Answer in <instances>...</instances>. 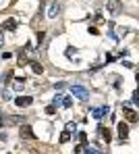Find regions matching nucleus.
Listing matches in <instances>:
<instances>
[{"label":"nucleus","instance_id":"nucleus-14","mask_svg":"<svg viewBox=\"0 0 139 154\" xmlns=\"http://www.w3.org/2000/svg\"><path fill=\"white\" fill-rule=\"evenodd\" d=\"M69 140H71V131H69V129H64V131L60 133V144H67Z\"/></svg>","mask_w":139,"mask_h":154},{"label":"nucleus","instance_id":"nucleus-24","mask_svg":"<svg viewBox=\"0 0 139 154\" xmlns=\"http://www.w3.org/2000/svg\"><path fill=\"white\" fill-rule=\"evenodd\" d=\"M2 98H4V100H10V94H8V92L4 90V92H2Z\"/></svg>","mask_w":139,"mask_h":154},{"label":"nucleus","instance_id":"nucleus-11","mask_svg":"<svg viewBox=\"0 0 139 154\" xmlns=\"http://www.w3.org/2000/svg\"><path fill=\"white\" fill-rule=\"evenodd\" d=\"M98 131H100V135L104 137V142H106V144H108V142L112 140V133H110V129H106V127H100Z\"/></svg>","mask_w":139,"mask_h":154},{"label":"nucleus","instance_id":"nucleus-15","mask_svg":"<svg viewBox=\"0 0 139 154\" xmlns=\"http://www.w3.org/2000/svg\"><path fill=\"white\" fill-rule=\"evenodd\" d=\"M23 65H27V56H25V52L21 50L19 52V67H23Z\"/></svg>","mask_w":139,"mask_h":154},{"label":"nucleus","instance_id":"nucleus-2","mask_svg":"<svg viewBox=\"0 0 139 154\" xmlns=\"http://www.w3.org/2000/svg\"><path fill=\"white\" fill-rule=\"evenodd\" d=\"M71 94L77 96V98H81V100H87L89 98V92L85 90L83 85H71Z\"/></svg>","mask_w":139,"mask_h":154},{"label":"nucleus","instance_id":"nucleus-5","mask_svg":"<svg viewBox=\"0 0 139 154\" xmlns=\"http://www.w3.org/2000/svg\"><path fill=\"white\" fill-rule=\"evenodd\" d=\"M123 115H125V121H127V123H137V121H139L137 112H135L133 108H129V106L123 108Z\"/></svg>","mask_w":139,"mask_h":154},{"label":"nucleus","instance_id":"nucleus-16","mask_svg":"<svg viewBox=\"0 0 139 154\" xmlns=\"http://www.w3.org/2000/svg\"><path fill=\"white\" fill-rule=\"evenodd\" d=\"M77 140H79V144H87V133H85V131H79Z\"/></svg>","mask_w":139,"mask_h":154},{"label":"nucleus","instance_id":"nucleus-19","mask_svg":"<svg viewBox=\"0 0 139 154\" xmlns=\"http://www.w3.org/2000/svg\"><path fill=\"white\" fill-rule=\"evenodd\" d=\"M89 33H91V35H100V31H98V27H89Z\"/></svg>","mask_w":139,"mask_h":154},{"label":"nucleus","instance_id":"nucleus-4","mask_svg":"<svg viewBox=\"0 0 139 154\" xmlns=\"http://www.w3.org/2000/svg\"><path fill=\"white\" fill-rule=\"evenodd\" d=\"M19 135H21V140H35V133H33V129L29 127V125H25V123H21Z\"/></svg>","mask_w":139,"mask_h":154},{"label":"nucleus","instance_id":"nucleus-23","mask_svg":"<svg viewBox=\"0 0 139 154\" xmlns=\"http://www.w3.org/2000/svg\"><path fill=\"white\" fill-rule=\"evenodd\" d=\"M62 98H64V96H60V94H58V96L54 98V104H60V102H62Z\"/></svg>","mask_w":139,"mask_h":154},{"label":"nucleus","instance_id":"nucleus-18","mask_svg":"<svg viewBox=\"0 0 139 154\" xmlns=\"http://www.w3.org/2000/svg\"><path fill=\"white\" fill-rule=\"evenodd\" d=\"M56 112V104H50L48 108H46V115H54Z\"/></svg>","mask_w":139,"mask_h":154},{"label":"nucleus","instance_id":"nucleus-21","mask_svg":"<svg viewBox=\"0 0 139 154\" xmlns=\"http://www.w3.org/2000/svg\"><path fill=\"white\" fill-rule=\"evenodd\" d=\"M64 129H69V131L73 133V131H75V123H67V127H64Z\"/></svg>","mask_w":139,"mask_h":154},{"label":"nucleus","instance_id":"nucleus-25","mask_svg":"<svg viewBox=\"0 0 139 154\" xmlns=\"http://www.w3.org/2000/svg\"><path fill=\"white\" fill-rule=\"evenodd\" d=\"M4 46V35H2V31H0V48Z\"/></svg>","mask_w":139,"mask_h":154},{"label":"nucleus","instance_id":"nucleus-10","mask_svg":"<svg viewBox=\"0 0 139 154\" xmlns=\"http://www.w3.org/2000/svg\"><path fill=\"white\" fill-rule=\"evenodd\" d=\"M29 65H31V71H33V73H37V75H42V73H44V65H42V63H37V60H31Z\"/></svg>","mask_w":139,"mask_h":154},{"label":"nucleus","instance_id":"nucleus-3","mask_svg":"<svg viewBox=\"0 0 139 154\" xmlns=\"http://www.w3.org/2000/svg\"><path fill=\"white\" fill-rule=\"evenodd\" d=\"M108 13H110L112 17H116V15L123 13V4H120V0H108Z\"/></svg>","mask_w":139,"mask_h":154},{"label":"nucleus","instance_id":"nucleus-7","mask_svg":"<svg viewBox=\"0 0 139 154\" xmlns=\"http://www.w3.org/2000/svg\"><path fill=\"white\" fill-rule=\"evenodd\" d=\"M15 104L19 106V108H27L33 104V98L31 96H19V98H15Z\"/></svg>","mask_w":139,"mask_h":154},{"label":"nucleus","instance_id":"nucleus-22","mask_svg":"<svg viewBox=\"0 0 139 154\" xmlns=\"http://www.w3.org/2000/svg\"><path fill=\"white\" fill-rule=\"evenodd\" d=\"M10 77H13V71H6V75H4V81L8 83V79H10Z\"/></svg>","mask_w":139,"mask_h":154},{"label":"nucleus","instance_id":"nucleus-1","mask_svg":"<svg viewBox=\"0 0 139 154\" xmlns=\"http://www.w3.org/2000/svg\"><path fill=\"white\" fill-rule=\"evenodd\" d=\"M25 123V117H0V127L2 125H21Z\"/></svg>","mask_w":139,"mask_h":154},{"label":"nucleus","instance_id":"nucleus-26","mask_svg":"<svg viewBox=\"0 0 139 154\" xmlns=\"http://www.w3.org/2000/svg\"><path fill=\"white\" fill-rule=\"evenodd\" d=\"M135 79H137V85H139V71H137V75H135Z\"/></svg>","mask_w":139,"mask_h":154},{"label":"nucleus","instance_id":"nucleus-20","mask_svg":"<svg viewBox=\"0 0 139 154\" xmlns=\"http://www.w3.org/2000/svg\"><path fill=\"white\" fill-rule=\"evenodd\" d=\"M44 42V31H37V44Z\"/></svg>","mask_w":139,"mask_h":154},{"label":"nucleus","instance_id":"nucleus-12","mask_svg":"<svg viewBox=\"0 0 139 154\" xmlns=\"http://www.w3.org/2000/svg\"><path fill=\"white\" fill-rule=\"evenodd\" d=\"M104 115H108V106H102V108H93V117H96V119H102Z\"/></svg>","mask_w":139,"mask_h":154},{"label":"nucleus","instance_id":"nucleus-8","mask_svg":"<svg viewBox=\"0 0 139 154\" xmlns=\"http://www.w3.org/2000/svg\"><path fill=\"white\" fill-rule=\"evenodd\" d=\"M58 13H60V4H58V2H52L50 8H48V17H50V19H56Z\"/></svg>","mask_w":139,"mask_h":154},{"label":"nucleus","instance_id":"nucleus-6","mask_svg":"<svg viewBox=\"0 0 139 154\" xmlns=\"http://www.w3.org/2000/svg\"><path fill=\"white\" fill-rule=\"evenodd\" d=\"M116 133H118V140L120 142H125L127 137H129V127H127V123H118V127H116Z\"/></svg>","mask_w":139,"mask_h":154},{"label":"nucleus","instance_id":"nucleus-9","mask_svg":"<svg viewBox=\"0 0 139 154\" xmlns=\"http://www.w3.org/2000/svg\"><path fill=\"white\" fill-rule=\"evenodd\" d=\"M23 88H25V77H17L13 81V90L15 92H23Z\"/></svg>","mask_w":139,"mask_h":154},{"label":"nucleus","instance_id":"nucleus-13","mask_svg":"<svg viewBox=\"0 0 139 154\" xmlns=\"http://www.w3.org/2000/svg\"><path fill=\"white\" fill-rule=\"evenodd\" d=\"M4 29H8V31H15V29H17V21H15V19H8V21L4 23Z\"/></svg>","mask_w":139,"mask_h":154},{"label":"nucleus","instance_id":"nucleus-17","mask_svg":"<svg viewBox=\"0 0 139 154\" xmlns=\"http://www.w3.org/2000/svg\"><path fill=\"white\" fill-rule=\"evenodd\" d=\"M71 98H67V96H64V98H62V102H60V106H64V108H71Z\"/></svg>","mask_w":139,"mask_h":154}]
</instances>
